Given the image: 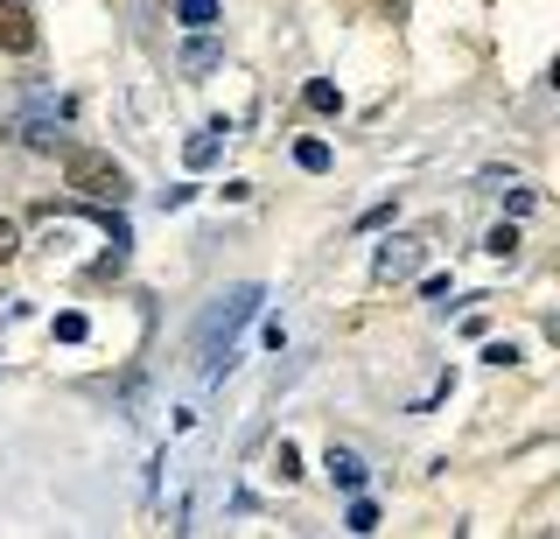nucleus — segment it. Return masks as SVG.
<instances>
[{
  "label": "nucleus",
  "mask_w": 560,
  "mask_h": 539,
  "mask_svg": "<svg viewBox=\"0 0 560 539\" xmlns=\"http://www.w3.org/2000/svg\"><path fill=\"white\" fill-rule=\"evenodd\" d=\"M259 302H267V288H259V281H238V288H224L218 302L203 308V323H197V358H203L210 378L232 372V343H238V329L259 316Z\"/></svg>",
  "instance_id": "obj_1"
},
{
  "label": "nucleus",
  "mask_w": 560,
  "mask_h": 539,
  "mask_svg": "<svg viewBox=\"0 0 560 539\" xmlns=\"http://www.w3.org/2000/svg\"><path fill=\"white\" fill-rule=\"evenodd\" d=\"M63 183L78 189L84 203H127V168L113 162V154H98V148H70L63 154Z\"/></svg>",
  "instance_id": "obj_2"
},
{
  "label": "nucleus",
  "mask_w": 560,
  "mask_h": 539,
  "mask_svg": "<svg viewBox=\"0 0 560 539\" xmlns=\"http://www.w3.org/2000/svg\"><path fill=\"white\" fill-rule=\"evenodd\" d=\"M420 253H428V238H385L378 259H372V273H378V281H407V273L420 267Z\"/></svg>",
  "instance_id": "obj_3"
},
{
  "label": "nucleus",
  "mask_w": 560,
  "mask_h": 539,
  "mask_svg": "<svg viewBox=\"0 0 560 539\" xmlns=\"http://www.w3.org/2000/svg\"><path fill=\"white\" fill-rule=\"evenodd\" d=\"M0 49H14V57H28L35 49V22L22 0H0Z\"/></svg>",
  "instance_id": "obj_4"
},
{
  "label": "nucleus",
  "mask_w": 560,
  "mask_h": 539,
  "mask_svg": "<svg viewBox=\"0 0 560 539\" xmlns=\"http://www.w3.org/2000/svg\"><path fill=\"white\" fill-rule=\"evenodd\" d=\"M218 154H224V119H210L203 133H189L183 162H189V168H210V162H218Z\"/></svg>",
  "instance_id": "obj_5"
},
{
  "label": "nucleus",
  "mask_w": 560,
  "mask_h": 539,
  "mask_svg": "<svg viewBox=\"0 0 560 539\" xmlns=\"http://www.w3.org/2000/svg\"><path fill=\"white\" fill-rule=\"evenodd\" d=\"M323 469H329V483H337V491H350V497L364 491V462L350 456V448H329V456H323Z\"/></svg>",
  "instance_id": "obj_6"
},
{
  "label": "nucleus",
  "mask_w": 560,
  "mask_h": 539,
  "mask_svg": "<svg viewBox=\"0 0 560 539\" xmlns=\"http://www.w3.org/2000/svg\"><path fill=\"white\" fill-rule=\"evenodd\" d=\"M175 22L183 28H218V0H175Z\"/></svg>",
  "instance_id": "obj_7"
},
{
  "label": "nucleus",
  "mask_w": 560,
  "mask_h": 539,
  "mask_svg": "<svg viewBox=\"0 0 560 539\" xmlns=\"http://www.w3.org/2000/svg\"><path fill=\"white\" fill-rule=\"evenodd\" d=\"M218 57H224V49L210 43V28H197V43L183 49V71H210V63H218Z\"/></svg>",
  "instance_id": "obj_8"
},
{
  "label": "nucleus",
  "mask_w": 560,
  "mask_h": 539,
  "mask_svg": "<svg viewBox=\"0 0 560 539\" xmlns=\"http://www.w3.org/2000/svg\"><path fill=\"white\" fill-rule=\"evenodd\" d=\"M294 168L323 176V168H329V141H294Z\"/></svg>",
  "instance_id": "obj_9"
},
{
  "label": "nucleus",
  "mask_w": 560,
  "mask_h": 539,
  "mask_svg": "<svg viewBox=\"0 0 560 539\" xmlns=\"http://www.w3.org/2000/svg\"><path fill=\"white\" fill-rule=\"evenodd\" d=\"M504 211H512V218H533V211H539V189H518V183H504Z\"/></svg>",
  "instance_id": "obj_10"
},
{
  "label": "nucleus",
  "mask_w": 560,
  "mask_h": 539,
  "mask_svg": "<svg viewBox=\"0 0 560 539\" xmlns=\"http://www.w3.org/2000/svg\"><path fill=\"white\" fill-rule=\"evenodd\" d=\"M302 98H308V113H337V106H343V98H337V84H323V78H315Z\"/></svg>",
  "instance_id": "obj_11"
},
{
  "label": "nucleus",
  "mask_w": 560,
  "mask_h": 539,
  "mask_svg": "<svg viewBox=\"0 0 560 539\" xmlns=\"http://www.w3.org/2000/svg\"><path fill=\"white\" fill-rule=\"evenodd\" d=\"M343 526H350V532H378V504H372V497H358V504H350V518H343Z\"/></svg>",
  "instance_id": "obj_12"
},
{
  "label": "nucleus",
  "mask_w": 560,
  "mask_h": 539,
  "mask_svg": "<svg viewBox=\"0 0 560 539\" xmlns=\"http://www.w3.org/2000/svg\"><path fill=\"white\" fill-rule=\"evenodd\" d=\"M483 253H490V259H512V253H518V232H512V224H498V232L483 238Z\"/></svg>",
  "instance_id": "obj_13"
},
{
  "label": "nucleus",
  "mask_w": 560,
  "mask_h": 539,
  "mask_svg": "<svg viewBox=\"0 0 560 539\" xmlns=\"http://www.w3.org/2000/svg\"><path fill=\"white\" fill-rule=\"evenodd\" d=\"M273 477H280V483L302 477V456H294V442H280V448H273Z\"/></svg>",
  "instance_id": "obj_14"
},
{
  "label": "nucleus",
  "mask_w": 560,
  "mask_h": 539,
  "mask_svg": "<svg viewBox=\"0 0 560 539\" xmlns=\"http://www.w3.org/2000/svg\"><path fill=\"white\" fill-rule=\"evenodd\" d=\"M84 329H92V323H84L78 308H63V316H57V343H84Z\"/></svg>",
  "instance_id": "obj_15"
},
{
  "label": "nucleus",
  "mask_w": 560,
  "mask_h": 539,
  "mask_svg": "<svg viewBox=\"0 0 560 539\" xmlns=\"http://www.w3.org/2000/svg\"><path fill=\"white\" fill-rule=\"evenodd\" d=\"M14 253H22V232H14V224H8V218H0V267H8V259H14Z\"/></svg>",
  "instance_id": "obj_16"
}]
</instances>
